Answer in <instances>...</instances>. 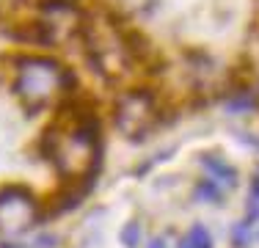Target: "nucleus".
Masks as SVG:
<instances>
[{
    "label": "nucleus",
    "mask_w": 259,
    "mask_h": 248,
    "mask_svg": "<svg viewBox=\"0 0 259 248\" xmlns=\"http://www.w3.org/2000/svg\"><path fill=\"white\" fill-rule=\"evenodd\" d=\"M45 154L66 182H85L100 160V124L85 113L58 121L45 135Z\"/></svg>",
    "instance_id": "1"
},
{
    "label": "nucleus",
    "mask_w": 259,
    "mask_h": 248,
    "mask_svg": "<svg viewBox=\"0 0 259 248\" xmlns=\"http://www.w3.org/2000/svg\"><path fill=\"white\" fill-rule=\"evenodd\" d=\"M72 89V77L55 58L47 55H25L14 66V94L25 105V110L47 108L53 99Z\"/></svg>",
    "instance_id": "2"
},
{
    "label": "nucleus",
    "mask_w": 259,
    "mask_h": 248,
    "mask_svg": "<svg viewBox=\"0 0 259 248\" xmlns=\"http://www.w3.org/2000/svg\"><path fill=\"white\" fill-rule=\"evenodd\" d=\"M41 221L39 198L22 185H6L0 188V234L20 237L30 232Z\"/></svg>",
    "instance_id": "3"
},
{
    "label": "nucleus",
    "mask_w": 259,
    "mask_h": 248,
    "mask_svg": "<svg viewBox=\"0 0 259 248\" xmlns=\"http://www.w3.org/2000/svg\"><path fill=\"white\" fill-rule=\"evenodd\" d=\"M157 124V102L149 91H127L116 102V127L130 141L144 138Z\"/></svg>",
    "instance_id": "4"
},
{
    "label": "nucleus",
    "mask_w": 259,
    "mask_h": 248,
    "mask_svg": "<svg viewBox=\"0 0 259 248\" xmlns=\"http://www.w3.org/2000/svg\"><path fill=\"white\" fill-rule=\"evenodd\" d=\"M201 166H204L207 177L215 179L218 185H224V188H234V185H237V171H234L226 160L215 157V154H204V157H201Z\"/></svg>",
    "instance_id": "5"
},
{
    "label": "nucleus",
    "mask_w": 259,
    "mask_h": 248,
    "mask_svg": "<svg viewBox=\"0 0 259 248\" xmlns=\"http://www.w3.org/2000/svg\"><path fill=\"white\" fill-rule=\"evenodd\" d=\"M180 248H212V234L207 232V226L196 223L185 232V237L180 240Z\"/></svg>",
    "instance_id": "6"
},
{
    "label": "nucleus",
    "mask_w": 259,
    "mask_h": 248,
    "mask_svg": "<svg viewBox=\"0 0 259 248\" xmlns=\"http://www.w3.org/2000/svg\"><path fill=\"white\" fill-rule=\"evenodd\" d=\"M224 185H218L215 179H201L199 185H196V196L201 198V201H207V204H221L224 201Z\"/></svg>",
    "instance_id": "7"
},
{
    "label": "nucleus",
    "mask_w": 259,
    "mask_h": 248,
    "mask_svg": "<svg viewBox=\"0 0 259 248\" xmlns=\"http://www.w3.org/2000/svg\"><path fill=\"white\" fill-rule=\"evenodd\" d=\"M119 240H121V245H124V248H138L141 245V223L138 221H130L127 226L121 229Z\"/></svg>",
    "instance_id": "8"
},
{
    "label": "nucleus",
    "mask_w": 259,
    "mask_h": 248,
    "mask_svg": "<svg viewBox=\"0 0 259 248\" xmlns=\"http://www.w3.org/2000/svg\"><path fill=\"white\" fill-rule=\"evenodd\" d=\"M251 243V221H240L232 229V245L234 248H245Z\"/></svg>",
    "instance_id": "9"
},
{
    "label": "nucleus",
    "mask_w": 259,
    "mask_h": 248,
    "mask_svg": "<svg viewBox=\"0 0 259 248\" xmlns=\"http://www.w3.org/2000/svg\"><path fill=\"white\" fill-rule=\"evenodd\" d=\"M256 105V97H251L248 91H243V94H234L229 99V110H251Z\"/></svg>",
    "instance_id": "10"
},
{
    "label": "nucleus",
    "mask_w": 259,
    "mask_h": 248,
    "mask_svg": "<svg viewBox=\"0 0 259 248\" xmlns=\"http://www.w3.org/2000/svg\"><path fill=\"white\" fill-rule=\"evenodd\" d=\"M251 198H256V201H259V177L251 182Z\"/></svg>",
    "instance_id": "11"
},
{
    "label": "nucleus",
    "mask_w": 259,
    "mask_h": 248,
    "mask_svg": "<svg viewBox=\"0 0 259 248\" xmlns=\"http://www.w3.org/2000/svg\"><path fill=\"white\" fill-rule=\"evenodd\" d=\"M149 248H165V237H155L149 243Z\"/></svg>",
    "instance_id": "12"
}]
</instances>
